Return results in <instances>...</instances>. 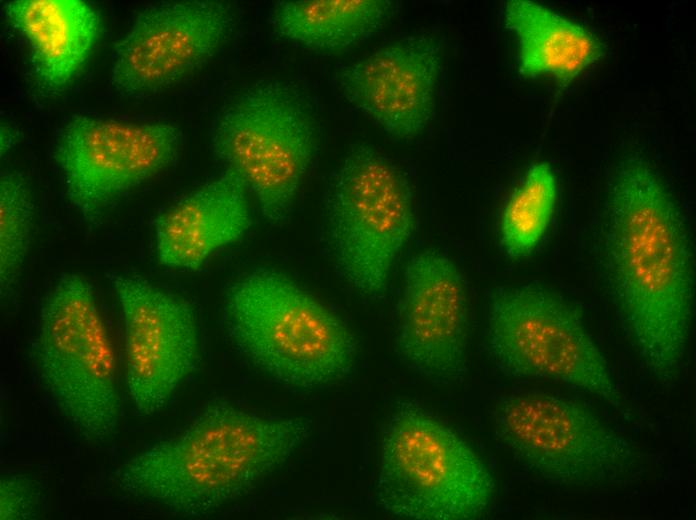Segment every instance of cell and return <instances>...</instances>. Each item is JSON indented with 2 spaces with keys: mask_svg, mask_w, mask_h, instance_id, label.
Wrapping results in <instances>:
<instances>
[{
  "mask_svg": "<svg viewBox=\"0 0 696 520\" xmlns=\"http://www.w3.org/2000/svg\"><path fill=\"white\" fill-rule=\"evenodd\" d=\"M392 8L387 0L280 1L271 15L281 37L318 51H341L375 34Z\"/></svg>",
  "mask_w": 696,
  "mask_h": 520,
  "instance_id": "cell-18",
  "label": "cell"
},
{
  "mask_svg": "<svg viewBox=\"0 0 696 520\" xmlns=\"http://www.w3.org/2000/svg\"><path fill=\"white\" fill-rule=\"evenodd\" d=\"M181 140L170 123L77 114L62 129L53 158L69 202L95 223L118 198L174 163Z\"/></svg>",
  "mask_w": 696,
  "mask_h": 520,
  "instance_id": "cell-10",
  "label": "cell"
},
{
  "mask_svg": "<svg viewBox=\"0 0 696 520\" xmlns=\"http://www.w3.org/2000/svg\"><path fill=\"white\" fill-rule=\"evenodd\" d=\"M3 12L28 44L34 77L48 91L72 81L100 33L97 10L82 0H13Z\"/></svg>",
  "mask_w": 696,
  "mask_h": 520,
  "instance_id": "cell-16",
  "label": "cell"
},
{
  "mask_svg": "<svg viewBox=\"0 0 696 520\" xmlns=\"http://www.w3.org/2000/svg\"><path fill=\"white\" fill-rule=\"evenodd\" d=\"M328 221L334 256L345 280L365 295L383 293L416 224L405 175L372 147L353 146L333 180Z\"/></svg>",
  "mask_w": 696,
  "mask_h": 520,
  "instance_id": "cell-9",
  "label": "cell"
},
{
  "mask_svg": "<svg viewBox=\"0 0 696 520\" xmlns=\"http://www.w3.org/2000/svg\"><path fill=\"white\" fill-rule=\"evenodd\" d=\"M556 199L557 181L551 165L533 163L501 214V245L509 257H525L537 247L549 226Z\"/></svg>",
  "mask_w": 696,
  "mask_h": 520,
  "instance_id": "cell-19",
  "label": "cell"
},
{
  "mask_svg": "<svg viewBox=\"0 0 696 520\" xmlns=\"http://www.w3.org/2000/svg\"><path fill=\"white\" fill-rule=\"evenodd\" d=\"M397 349L418 373L455 379L465 372L468 306L464 278L444 253L427 249L411 257L399 306Z\"/></svg>",
  "mask_w": 696,
  "mask_h": 520,
  "instance_id": "cell-13",
  "label": "cell"
},
{
  "mask_svg": "<svg viewBox=\"0 0 696 520\" xmlns=\"http://www.w3.org/2000/svg\"><path fill=\"white\" fill-rule=\"evenodd\" d=\"M34 356L57 410L88 442L117 433L122 404L116 358L91 283L62 274L44 297Z\"/></svg>",
  "mask_w": 696,
  "mask_h": 520,
  "instance_id": "cell-4",
  "label": "cell"
},
{
  "mask_svg": "<svg viewBox=\"0 0 696 520\" xmlns=\"http://www.w3.org/2000/svg\"><path fill=\"white\" fill-rule=\"evenodd\" d=\"M315 129L290 85L262 81L232 100L217 117L211 149L233 169L271 222L289 218L315 151Z\"/></svg>",
  "mask_w": 696,
  "mask_h": 520,
  "instance_id": "cell-8",
  "label": "cell"
},
{
  "mask_svg": "<svg viewBox=\"0 0 696 520\" xmlns=\"http://www.w3.org/2000/svg\"><path fill=\"white\" fill-rule=\"evenodd\" d=\"M223 308L236 347L284 385L324 387L353 370L357 345L348 326L281 272L246 273L228 289Z\"/></svg>",
  "mask_w": 696,
  "mask_h": 520,
  "instance_id": "cell-3",
  "label": "cell"
},
{
  "mask_svg": "<svg viewBox=\"0 0 696 520\" xmlns=\"http://www.w3.org/2000/svg\"><path fill=\"white\" fill-rule=\"evenodd\" d=\"M108 278L124 323L126 389L135 409L152 415L199 363L194 309L141 276L112 273Z\"/></svg>",
  "mask_w": 696,
  "mask_h": 520,
  "instance_id": "cell-11",
  "label": "cell"
},
{
  "mask_svg": "<svg viewBox=\"0 0 696 520\" xmlns=\"http://www.w3.org/2000/svg\"><path fill=\"white\" fill-rule=\"evenodd\" d=\"M607 282L641 362L662 385L679 377L693 316L695 273L683 214L640 155L615 166L601 226Z\"/></svg>",
  "mask_w": 696,
  "mask_h": 520,
  "instance_id": "cell-1",
  "label": "cell"
},
{
  "mask_svg": "<svg viewBox=\"0 0 696 520\" xmlns=\"http://www.w3.org/2000/svg\"><path fill=\"white\" fill-rule=\"evenodd\" d=\"M35 208L27 178L16 171L0 175V293L7 298L27 260Z\"/></svg>",
  "mask_w": 696,
  "mask_h": 520,
  "instance_id": "cell-20",
  "label": "cell"
},
{
  "mask_svg": "<svg viewBox=\"0 0 696 520\" xmlns=\"http://www.w3.org/2000/svg\"><path fill=\"white\" fill-rule=\"evenodd\" d=\"M248 189L230 168L180 199L154 221L160 265L197 270L219 249L239 241L252 225Z\"/></svg>",
  "mask_w": 696,
  "mask_h": 520,
  "instance_id": "cell-15",
  "label": "cell"
},
{
  "mask_svg": "<svg viewBox=\"0 0 696 520\" xmlns=\"http://www.w3.org/2000/svg\"><path fill=\"white\" fill-rule=\"evenodd\" d=\"M497 438L542 479L568 486H604L642 468L637 445L587 405L540 392H514L492 410Z\"/></svg>",
  "mask_w": 696,
  "mask_h": 520,
  "instance_id": "cell-7",
  "label": "cell"
},
{
  "mask_svg": "<svg viewBox=\"0 0 696 520\" xmlns=\"http://www.w3.org/2000/svg\"><path fill=\"white\" fill-rule=\"evenodd\" d=\"M311 423L217 400L181 432L129 458L125 493L183 516L208 515L250 493L309 438Z\"/></svg>",
  "mask_w": 696,
  "mask_h": 520,
  "instance_id": "cell-2",
  "label": "cell"
},
{
  "mask_svg": "<svg viewBox=\"0 0 696 520\" xmlns=\"http://www.w3.org/2000/svg\"><path fill=\"white\" fill-rule=\"evenodd\" d=\"M504 21L517 38L524 77L549 75L564 88L605 54L592 31L533 1L507 2Z\"/></svg>",
  "mask_w": 696,
  "mask_h": 520,
  "instance_id": "cell-17",
  "label": "cell"
},
{
  "mask_svg": "<svg viewBox=\"0 0 696 520\" xmlns=\"http://www.w3.org/2000/svg\"><path fill=\"white\" fill-rule=\"evenodd\" d=\"M495 493L488 467L446 424L407 405L387 420L381 437L379 503L411 520H471Z\"/></svg>",
  "mask_w": 696,
  "mask_h": 520,
  "instance_id": "cell-5",
  "label": "cell"
},
{
  "mask_svg": "<svg viewBox=\"0 0 696 520\" xmlns=\"http://www.w3.org/2000/svg\"><path fill=\"white\" fill-rule=\"evenodd\" d=\"M441 48L428 38L390 44L347 66L339 75L346 99L398 138H412L431 122Z\"/></svg>",
  "mask_w": 696,
  "mask_h": 520,
  "instance_id": "cell-14",
  "label": "cell"
},
{
  "mask_svg": "<svg viewBox=\"0 0 696 520\" xmlns=\"http://www.w3.org/2000/svg\"><path fill=\"white\" fill-rule=\"evenodd\" d=\"M40 485L32 478L9 473L0 477V519L30 520L41 514Z\"/></svg>",
  "mask_w": 696,
  "mask_h": 520,
  "instance_id": "cell-21",
  "label": "cell"
},
{
  "mask_svg": "<svg viewBox=\"0 0 696 520\" xmlns=\"http://www.w3.org/2000/svg\"><path fill=\"white\" fill-rule=\"evenodd\" d=\"M486 341L506 374L576 387L631 418L581 312L561 293L533 284L497 288L488 304Z\"/></svg>",
  "mask_w": 696,
  "mask_h": 520,
  "instance_id": "cell-6",
  "label": "cell"
},
{
  "mask_svg": "<svg viewBox=\"0 0 696 520\" xmlns=\"http://www.w3.org/2000/svg\"><path fill=\"white\" fill-rule=\"evenodd\" d=\"M232 7L211 0L152 4L114 46L111 83L128 97L167 89L202 68L226 42Z\"/></svg>",
  "mask_w": 696,
  "mask_h": 520,
  "instance_id": "cell-12",
  "label": "cell"
}]
</instances>
